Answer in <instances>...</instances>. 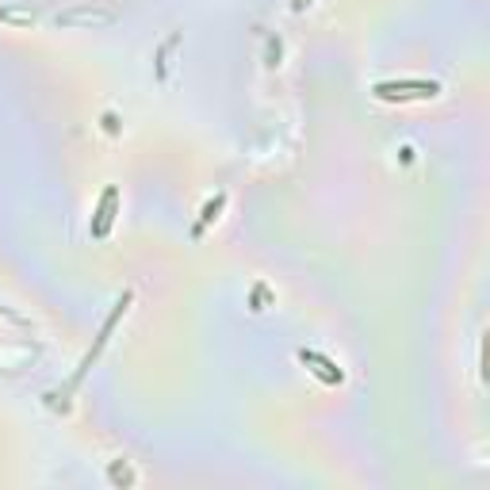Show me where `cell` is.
<instances>
[{
  "mask_svg": "<svg viewBox=\"0 0 490 490\" xmlns=\"http://www.w3.org/2000/svg\"><path fill=\"white\" fill-rule=\"evenodd\" d=\"M77 19H84V23H111V19H115V12H88V8H77V12H69V16H62L58 23H77Z\"/></svg>",
  "mask_w": 490,
  "mask_h": 490,
  "instance_id": "6da1fadb",
  "label": "cell"
}]
</instances>
